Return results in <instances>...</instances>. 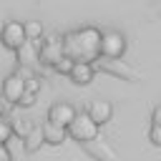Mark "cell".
Segmentation results:
<instances>
[{
	"label": "cell",
	"mask_w": 161,
	"mask_h": 161,
	"mask_svg": "<svg viewBox=\"0 0 161 161\" xmlns=\"http://www.w3.org/2000/svg\"><path fill=\"white\" fill-rule=\"evenodd\" d=\"M23 30H25V40L28 43H35L38 45V40L43 38V23L40 20H25L23 23Z\"/></svg>",
	"instance_id": "11"
},
{
	"label": "cell",
	"mask_w": 161,
	"mask_h": 161,
	"mask_svg": "<svg viewBox=\"0 0 161 161\" xmlns=\"http://www.w3.org/2000/svg\"><path fill=\"white\" fill-rule=\"evenodd\" d=\"M148 141H151L153 146H161V126L153 123V126L148 128Z\"/></svg>",
	"instance_id": "16"
},
{
	"label": "cell",
	"mask_w": 161,
	"mask_h": 161,
	"mask_svg": "<svg viewBox=\"0 0 161 161\" xmlns=\"http://www.w3.org/2000/svg\"><path fill=\"white\" fill-rule=\"evenodd\" d=\"M151 121H153L156 126H161V103H158V106L153 108V116H151Z\"/></svg>",
	"instance_id": "17"
},
{
	"label": "cell",
	"mask_w": 161,
	"mask_h": 161,
	"mask_svg": "<svg viewBox=\"0 0 161 161\" xmlns=\"http://www.w3.org/2000/svg\"><path fill=\"white\" fill-rule=\"evenodd\" d=\"M126 53V38L123 33L118 30H106L101 33V43H98V55L108 58V60H116Z\"/></svg>",
	"instance_id": "3"
},
{
	"label": "cell",
	"mask_w": 161,
	"mask_h": 161,
	"mask_svg": "<svg viewBox=\"0 0 161 161\" xmlns=\"http://www.w3.org/2000/svg\"><path fill=\"white\" fill-rule=\"evenodd\" d=\"M35 96H38V93H30V91H23V96H20V101H18V106H23V108H30V106L35 103Z\"/></svg>",
	"instance_id": "15"
},
{
	"label": "cell",
	"mask_w": 161,
	"mask_h": 161,
	"mask_svg": "<svg viewBox=\"0 0 161 161\" xmlns=\"http://www.w3.org/2000/svg\"><path fill=\"white\" fill-rule=\"evenodd\" d=\"M88 118L96 123V126H103V123H108L111 121V116H113V106H111V101H91L88 103Z\"/></svg>",
	"instance_id": "8"
},
{
	"label": "cell",
	"mask_w": 161,
	"mask_h": 161,
	"mask_svg": "<svg viewBox=\"0 0 161 161\" xmlns=\"http://www.w3.org/2000/svg\"><path fill=\"white\" fill-rule=\"evenodd\" d=\"M75 106L68 103V101H55L50 108H48V123L53 126H60V128H68V123L75 118Z\"/></svg>",
	"instance_id": "5"
},
{
	"label": "cell",
	"mask_w": 161,
	"mask_h": 161,
	"mask_svg": "<svg viewBox=\"0 0 161 161\" xmlns=\"http://www.w3.org/2000/svg\"><path fill=\"white\" fill-rule=\"evenodd\" d=\"M40 136H43V143H50V146H60L63 141H65V128H60V126H53V123H43L40 126Z\"/></svg>",
	"instance_id": "10"
},
{
	"label": "cell",
	"mask_w": 161,
	"mask_h": 161,
	"mask_svg": "<svg viewBox=\"0 0 161 161\" xmlns=\"http://www.w3.org/2000/svg\"><path fill=\"white\" fill-rule=\"evenodd\" d=\"M0 43L8 48V50H20L28 40H25V30H23V23L20 20H8L3 28H0Z\"/></svg>",
	"instance_id": "4"
},
{
	"label": "cell",
	"mask_w": 161,
	"mask_h": 161,
	"mask_svg": "<svg viewBox=\"0 0 161 161\" xmlns=\"http://www.w3.org/2000/svg\"><path fill=\"white\" fill-rule=\"evenodd\" d=\"M60 55H63V45H60V38L58 35H53V38H48V40H43L38 45V63L53 65Z\"/></svg>",
	"instance_id": "6"
},
{
	"label": "cell",
	"mask_w": 161,
	"mask_h": 161,
	"mask_svg": "<svg viewBox=\"0 0 161 161\" xmlns=\"http://www.w3.org/2000/svg\"><path fill=\"white\" fill-rule=\"evenodd\" d=\"M98 43H101V30L93 25L78 28L60 38L63 55L70 58L73 63H93L98 58Z\"/></svg>",
	"instance_id": "1"
},
{
	"label": "cell",
	"mask_w": 161,
	"mask_h": 161,
	"mask_svg": "<svg viewBox=\"0 0 161 161\" xmlns=\"http://www.w3.org/2000/svg\"><path fill=\"white\" fill-rule=\"evenodd\" d=\"M10 138H13V123H10V118L0 116V146H8Z\"/></svg>",
	"instance_id": "12"
},
{
	"label": "cell",
	"mask_w": 161,
	"mask_h": 161,
	"mask_svg": "<svg viewBox=\"0 0 161 161\" xmlns=\"http://www.w3.org/2000/svg\"><path fill=\"white\" fill-rule=\"evenodd\" d=\"M43 143V136H40V128H33L30 133H28V143H25V148L28 151H35L38 146Z\"/></svg>",
	"instance_id": "13"
},
{
	"label": "cell",
	"mask_w": 161,
	"mask_h": 161,
	"mask_svg": "<svg viewBox=\"0 0 161 161\" xmlns=\"http://www.w3.org/2000/svg\"><path fill=\"white\" fill-rule=\"evenodd\" d=\"M93 73H96L93 70V63H73L70 70H68V78L75 86H88L93 80Z\"/></svg>",
	"instance_id": "9"
},
{
	"label": "cell",
	"mask_w": 161,
	"mask_h": 161,
	"mask_svg": "<svg viewBox=\"0 0 161 161\" xmlns=\"http://www.w3.org/2000/svg\"><path fill=\"white\" fill-rule=\"evenodd\" d=\"M23 91H25V78H23L20 73H10V75L5 78V83H3V98H5L8 103L18 106Z\"/></svg>",
	"instance_id": "7"
},
{
	"label": "cell",
	"mask_w": 161,
	"mask_h": 161,
	"mask_svg": "<svg viewBox=\"0 0 161 161\" xmlns=\"http://www.w3.org/2000/svg\"><path fill=\"white\" fill-rule=\"evenodd\" d=\"M0 161H13V156H10V151H8V146H0Z\"/></svg>",
	"instance_id": "18"
},
{
	"label": "cell",
	"mask_w": 161,
	"mask_h": 161,
	"mask_svg": "<svg viewBox=\"0 0 161 161\" xmlns=\"http://www.w3.org/2000/svg\"><path fill=\"white\" fill-rule=\"evenodd\" d=\"M98 128H101V126H96V123L88 118V113H75V118L68 123L65 133H68L73 141H78V143H91V141L98 138Z\"/></svg>",
	"instance_id": "2"
},
{
	"label": "cell",
	"mask_w": 161,
	"mask_h": 161,
	"mask_svg": "<svg viewBox=\"0 0 161 161\" xmlns=\"http://www.w3.org/2000/svg\"><path fill=\"white\" fill-rule=\"evenodd\" d=\"M70 65H73V60L70 58H65V55H60L55 63H53V68H55V73H63V75H68V70H70Z\"/></svg>",
	"instance_id": "14"
}]
</instances>
